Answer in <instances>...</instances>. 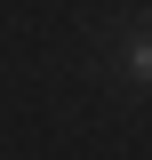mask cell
<instances>
[{"instance_id":"1","label":"cell","mask_w":152,"mask_h":160,"mask_svg":"<svg viewBox=\"0 0 152 160\" xmlns=\"http://www.w3.org/2000/svg\"><path fill=\"white\" fill-rule=\"evenodd\" d=\"M128 80H152V32L128 40Z\"/></svg>"}]
</instances>
